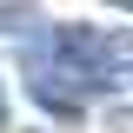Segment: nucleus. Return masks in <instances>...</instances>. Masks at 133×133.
Returning a JSON list of instances; mask_svg holds the SVG:
<instances>
[{
    "label": "nucleus",
    "mask_w": 133,
    "mask_h": 133,
    "mask_svg": "<svg viewBox=\"0 0 133 133\" xmlns=\"http://www.w3.org/2000/svg\"><path fill=\"white\" fill-rule=\"evenodd\" d=\"M27 87H33V100H40L53 120H66V127L80 120V100H73V87H66V80H53V73H40V66H33V73H27Z\"/></svg>",
    "instance_id": "f257e3e1"
},
{
    "label": "nucleus",
    "mask_w": 133,
    "mask_h": 133,
    "mask_svg": "<svg viewBox=\"0 0 133 133\" xmlns=\"http://www.w3.org/2000/svg\"><path fill=\"white\" fill-rule=\"evenodd\" d=\"M113 7H120V14H133V0H113Z\"/></svg>",
    "instance_id": "f03ea898"
}]
</instances>
